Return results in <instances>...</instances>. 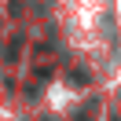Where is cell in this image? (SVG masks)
I'll list each match as a JSON object with an SVG mask.
<instances>
[{
	"mask_svg": "<svg viewBox=\"0 0 121 121\" xmlns=\"http://www.w3.org/2000/svg\"><path fill=\"white\" fill-rule=\"evenodd\" d=\"M84 121H88V117H84Z\"/></svg>",
	"mask_w": 121,
	"mask_h": 121,
	"instance_id": "1",
	"label": "cell"
}]
</instances>
